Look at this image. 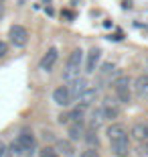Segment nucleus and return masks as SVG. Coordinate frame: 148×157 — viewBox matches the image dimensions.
Instances as JSON below:
<instances>
[{"instance_id":"nucleus-1","label":"nucleus","mask_w":148,"mask_h":157,"mask_svg":"<svg viewBox=\"0 0 148 157\" xmlns=\"http://www.w3.org/2000/svg\"><path fill=\"white\" fill-rule=\"evenodd\" d=\"M106 135H108L112 153L116 157H128V153H130V135L126 133V128L118 122H112L106 131Z\"/></svg>"},{"instance_id":"nucleus-2","label":"nucleus","mask_w":148,"mask_h":157,"mask_svg":"<svg viewBox=\"0 0 148 157\" xmlns=\"http://www.w3.org/2000/svg\"><path fill=\"white\" fill-rule=\"evenodd\" d=\"M83 49L75 47L73 51L69 53L67 57V63H65V70H63V80L65 82H71L81 74V67H83Z\"/></svg>"},{"instance_id":"nucleus-3","label":"nucleus","mask_w":148,"mask_h":157,"mask_svg":"<svg viewBox=\"0 0 148 157\" xmlns=\"http://www.w3.org/2000/svg\"><path fill=\"white\" fill-rule=\"evenodd\" d=\"M114 94L122 104H130L132 94H134L132 92V78L122 76L118 80H114Z\"/></svg>"},{"instance_id":"nucleus-4","label":"nucleus","mask_w":148,"mask_h":157,"mask_svg":"<svg viewBox=\"0 0 148 157\" xmlns=\"http://www.w3.org/2000/svg\"><path fill=\"white\" fill-rule=\"evenodd\" d=\"M99 61H102V49L99 47H91L89 51H87V55L83 57V71H85L87 76L93 74L97 70Z\"/></svg>"},{"instance_id":"nucleus-5","label":"nucleus","mask_w":148,"mask_h":157,"mask_svg":"<svg viewBox=\"0 0 148 157\" xmlns=\"http://www.w3.org/2000/svg\"><path fill=\"white\" fill-rule=\"evenodd\" d=\"M8 37H10V43L14 47H24L29 43V31L23 25H12L8 31Z\"/></svg>"},{"instance_id":"nucleus-6","label":"nucleus","mask_w":148,"mask_h":157,"mask_svg":"<svg viewBox=\"0 0 148 157\" xmlns=\"http://www.w3.org/2000/svg\"><path fill=\"white\" fill-rule=\"evenodd\" d=\"M16 143L24 153H33L34 149H37V137H34L33 131H29V128H23V131L18 133Z\"/></svg>"},{"instance_id":"nucleus-7","label":"nucleus","mask_w":148,"mask_h":157,"mask_svg":"<svg viewBox=\"0 0 148 157\" xmlns=\"http://www.w3.org/2000/svg\"><path fill=\"white\" fill-rule=\"evenodd\" d=\"M57 59H59V49L57 47H49L45 51V55L41 57V61H39V70L51 71L53 67H55V63H57Z\"/></svg>"},{"instance_id":"nucleus-8","label":"nucleus","mask_w":148,"mask_h":157,"mask_svg":"<svg viewBox=\"0 0 148 157\" xmlns=\"http://www.w3.org/2000/svg\"><path fill=\"white\" fill-rule=\"evenodd\" d=\"M130 139H134L136 143H146L148 141V122L146 121H140V122H134L132 124Z\"/></svg>"},{"instance_id":"nucleus-9","label":"nucleus","mask_w":148,"mask_h":157,"mask_svg":"<svg viewBox=\"0 0 148 157\" xmlns=\"http://www.w3.org/2000/svg\"><path fill=\"white\" fill-rule=\"evenodd\" d=\"M132 92L140 100L148 102V76H138L136 80H132Z\"/></svg>"},{"instance_id":"nucleus-10","label":"nucleus","mask_w":148,"mask_h":157,"mask_svg":"<svg viewBox=\"0 0 148 157\" xmlns=\"http://www.w3.org/2000/svg\"><path fill=\"white\" fill-rule=\"evenodd\" d=\"M53 102L57 106H69L73 100H71V92H69V86H59L53 90Z\"/></svg>"},{"instance_id":"nucleus-11","label":"nucleus","mask_w":148,"mask_h":157,"mask_svg":"<svg viewBox=\"0 0 148 157\" xmlns=\"http://www.w3.org/2000/svg\"><path fill=\"white\" fill-rule=\"evenodd\" d=\"M87 88H89V86H87V80H85V78H79V76H77L75 80H71V82H69V92H71V100H73V102H75V100H79V96L85 92Z\"/></svg>"},{"instance_id":"nucleus-12","label":"nucleus","mask_w":148,"mask_h":157,"mask_svg":"<svg viewBox=\"0 0 148 157\" xmlns=\"http://www.w3.org/2000/svg\"><path fill=\"white\" fill-rule=\"evenodd\" d=\"M67 135L71 141H81L85 135V121H71L67 127Z\"/></svg>"},{"instance_id":"nucleus-13","label":"nucleus","mask_w":148,"mask_h":157,"mask_svg":"<svg viewBox=\"0 0 148 157\" xmlns=\"http://www.w3.org/2000/svg\"><path fill=\"white\" fill-rule=\"evenodd\" d=\"M118 74V65L114 63V61H103V65L99 67V76H97V82L99 84H106V82H110L112 78Z\"/></svg>"},{"instance_id":"nucleus-14","label":"nucleus","mask_w":148,"mask_h":157,"mask_svg":"<svg viewBox=\"0 0 148 157\" xmlns=\"http://www.w3.org/2000/svg\"><path fill=\"white\" fill-rule=\"evenodd\" d=\"M55 151H57L59 155L73 157L75 155V147H73V143H71V139L69 141H57V143H55Z\"/></svg>"},{"instance_id":"nucleus-15","label":"nucleus","mask_w":148,"mask_h":157,"mask_svg":"<svg viewBox=\"0 0 148 157\" xmlns=\"http://www.w3.org/2000/svg\"><path fill=\"white\" fill-rule=\"evenodd\" d=\"M99 108H102V114H103V118H106V121H114V118H118V114H120L118 106H114L110 100H106Z\"/></svg>"},{"instance_id":"nucleus-16","label":"nucleus","mask_w":148,"mask_h":157,"mask_svg":"<svg viewBox=\"0 0 148 157\" xmlns=\"http://www.w3.org/2000/svg\"><path fill=\"white\" fill-rule=\"evenodd\" d=\"M97 88H87L85 92L79 96V104H83V106H91L93 102H96V98H97Z\"/></svg>"},{"instance_id":"nucleus-17","label":"nucleus","mask_w":148,"mask_h":157,"mask_svg":"<svg viewBox=\"0 0 148 157\" xmlns=\"http://www.w3.org/2000/svg\"><path fill=\"white\" fill-rule=\"evenodd\" d=\"M103 114H102V108H96V110L91 112V117H89V127L91 128H97V127H102L103 124Z\"/></svg>"},{"instance_id":"nucleus-18","label":"nucleus","mask_w":148,"mask_h":157,"mask_svg":"<svg viewBox=\"0 0 148 157\" xmlns=\"http://www.w3.org/2000/svg\"><path fill=\"white\" fill-rule=\"evenodd\" d=\"M4 157H24V151L18 147V143L14 141L12 145H8L6 147V153H4Z\"/></svg>"},{"instance_id":"nucleus-19","label":"nucleus","mask_w":148,"mask_h":157,"mask_svg":"<svg viewBox=\"0 0 148 157\" xmlns=\"http://www.w3.org/2000/svg\"><path fill=\"white\" fill-rule=\"evenodd\" d=\"M83 141H85L87 145H91V147H97L99 139H97V135H96V128H89V131H85V135H83Z\"/></svg>"},{"instance_id":"nucleus-20","label":"nucleus","mask_w":148,"mask_h":157,"mask_svg":"<svg viewBox=\"0 0 148 157\" xmlns=\"http://www.w3.org/2000/svg\"><path fill=\"white\" fill-rule=\"evenodd\" d=\"M39 157H61L53 147H45V149H41L39 151Z\"/></svg>"},{"instance_id":"nucleus-21","label":"nucleus","mask_w":148,"mask_h":157,"mask_svg":"<svg viewBox=\"0 0 148 157\" xmlns=\"http://www.w3.org/2000/svg\"><path fill=\"white\" fill-rule=\"evenodd\" d=\"M79 157H99V153H97L96 147H87L85 151H81V155H79Z\"/></svg>"},{"instance_id":"nucleus-22","label":"nucleus","mask_w":148,"mask_h":157,"mask_svg":"<svg viewBox=\"0 0 148 157\" xmlns=\"http://www.w3.org/2000/svg\"><path fill=\"white\" fill-rule=\"evenodd\" d=\"M6 53H8V43L6 41H0V59L6 57Z\"/></svg>"},{"instance_id":"nucleus-23","label":"nucleus","mask_w":148,"mask_h":157,"mask_svg":"<svg viewBox=\"0 0 148 157\" xmlns=\"http://www.w3.org/2000/svg\"><path fill=\"white\" fill-rule=\"evenodd\" d=\"M110 39H112V41H122V39H124V33L120 31V33H116V35H110Z\"/></svg>"},{"instance_id":"nucleus-24","label":"nucleus","mask_w":148,"mask_h":157,"mask_svg":"<svg viewBox=\"0 0 148 157\" xmlns=\"http://www.w3.org/2000/svg\"><path fill=\"white\" fill-rule=\"evenodd\" d=\"M4 153H6V145H4V143H0V157H4Z\"/></svg>"},{"instance_id":"nucleus-25","label":"nucleus","mask_w":148,"mask_h":157,"mask_svg":"<svg viewBox=\"0 0 148 157\" xmlns=\"http://www.w3.org/2000/svg\"><path fill=\"white\" fill-rule=\"evenodd\" d=\"M4 17V2H0V18Z\"/></svg>"},{"instance_id":"nucleus-26","label":"nucleus","mask_w":148,"mask_h":157,"mask_svg":"<svg viewBox=\"0 0 148 157\" xmlns=\"http://www.w3.org/2000/svg\"><path fill=\"white\" fill-rule=\"evenodd\" d=\"M144 153H148V141H146V145H144Z\"/></svg>"},{"instance_id":"nucleus-27","label":"nucleus","mask_w":148,"mask_h":157,"mask_svg":"<svg viewBox=\"0 0 148 157\" xmlns=\"http://www.w3.org/2000/svg\"><path fill=\"white\" fill-rule=\"evenodd\" d=\"M0 2H6V0H0Z\"/></svg>"}]
</instances>
